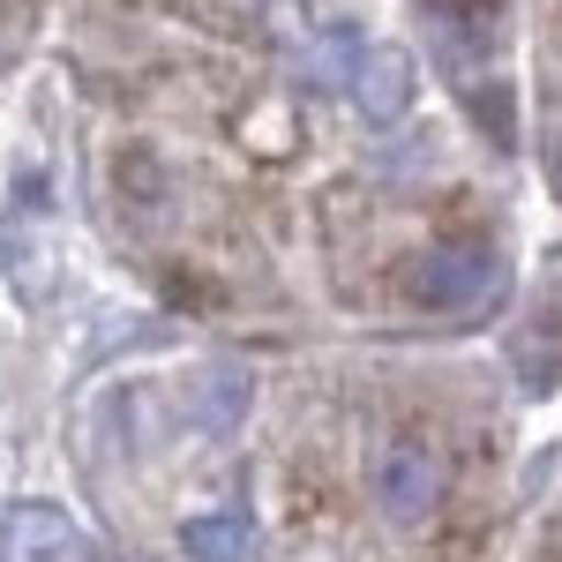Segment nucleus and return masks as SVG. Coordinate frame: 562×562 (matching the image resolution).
I'll list each match as a JSON object with an SVG mask.
<instances>
[{
  "label": "nucleus",
  "mask_w": 562,
  "mask_h": 562,
  "mask_svg": "<svg viewBox=\"0 0 562 562\" xmlns=\"http://www.w3.org/2000/svg\"><path fill=\"white\" fill-rule=\"evenodd\" d=\"M503 293V256L495 240H435L428 256L405 270V301L428 315H465V307Z\"/></svg>",
  "instance_id": "obj_1"
},
{
  "label": "nucleus",
  "mask_w": 562,
  "mask_h": 562,
  "mask_svg": "<svg viewBox=\"0 0 562 562\" xmlns=\"http://www.w3.org/2000/svg\"><path fill=\"white\" fill-rule=\"evenodd\" d=\"M375 503L390 525H428L442 510V458L420 435H390L375 458Z\"/></svg>",
  "instance_id": "obj_2"
},
{
  "label": "nucleus",
  "mask_w": 562,
  "mask_h": 562,
  "mask_svg": "<svg viewBox=\"0 0 562 562\" xmlns=\"http://www.w3.org/2000/svg\"><path fill=\"white\" fill-rule=\"evenodd\" d=\"M180 555H188V562H248V555H256V525L240 518V510L188 518V525H180Z\"/></svg>",
  "instance_id": "obj_3"
},
{
  "label": "nucleus",
  "mask_w": 562,
  "mask_h": 562,
  "mask_svg": "<svg viewBox=\"0 0 562 562\" xmlns=\"http://www.w3.org/2000/svg\"><path fill=\"white\" fill-rule=\"evenodd\" d=\"M405 98H413V60L383 45V53H368V76H360V113L368 121H397L405 113Z\"/></svg>",
  "instance_id": "obj_4"
},
{
  "label": "nucleus",
  "mask_w": 562,
  "mask_h": 562,
  "mask_svg": "<svg viewBox=\"0 0 562 562\" xmlns=\"http://www.w3.org/2000/svg\"><path fill=\"white\" fill-rule=\"evenodd\" d=\"M555 188H562V143H555Z\"/></svg>",
  "instance_id": "obj_5"
}]
</instances>
